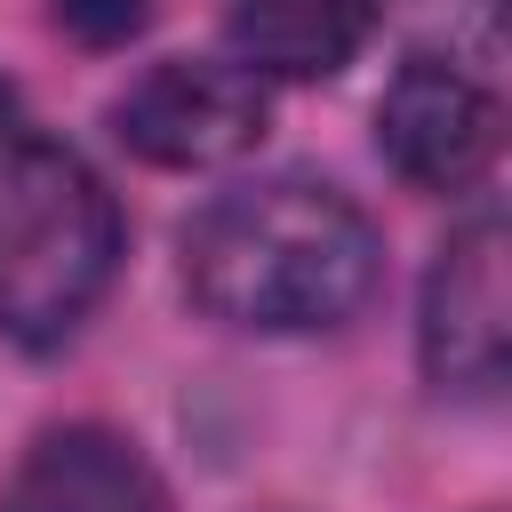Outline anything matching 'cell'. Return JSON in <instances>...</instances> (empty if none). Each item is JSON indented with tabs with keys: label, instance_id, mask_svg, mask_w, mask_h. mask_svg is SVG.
<instances>
[{
	"label": "cell",
	"instance_id": "cell-1",
	"mask_svg": "<svg viewBox=\"0 0 512 512\" xmlns=\"http://www.w3.org/2000/svg\"><path fill=\"white\" fill-rule=\"evenodd\" d=\"M176 256L184 296L248 336L344 328L384 280V240L368 208L320 176H256L216 192L184 224Z\"/></svg>",
	"mask_w": 512,
	"mask_h": 512
},
{
	"label": "cell",
	"instance_id": "cell-2",
	"mask_svg": "<svg viewBox=\"0 0 512 512\" xmlns=\"http://www.w3.org/2000/svg\"><path fill=\"white\" fill-rule=\"evenodd\" d=\"M112 264L120 208L104 176L40 128H0V336H72L112 288Z\"/></svg>",
	"mask_w": 512,
	"mask_h": 512
},
{
	"label": "cell",
	"instance_id": "cell-3",
	"mask_svg": "<svg viewBox=\"0 0 512 512\" xmlns=\"http://www.w3.org/2000/svg\"><path fill=\"white\" fill-rule=\"evenodd\" d=\"M272 96L232 56H160L112 96V136L152 168H224L264 144Z\"/></svg>",
	"mask_w": 512,
	"mask_h": 512
},
{
	"label": "cell",
	"instance_id": "cell-7",
	"mask_svg": "<svg viewBox=\"0 0 512 512\" xmlns=\"http://www.w3.org/2000/svg\"><path fill=\"white\" fill-rule=\"evenodd\" d=\"M224 32L256 80H336L376 32V0H232Z\"/></svg>",
	"mask_w": 512,
	"mask_h": 512
},
{
	"label": "cell",
	"instance_id": "cell-8",
	"mask_svg": "<svg viewBox=\"0 0 512 512\" xmlns=\"http://www.w3.org/2000/svg\"><path fill=\"white\" fill-rule=\"evenodd\" d=\"M56 16H64L80 40H128V32L144 24L136 0H56Z\"/></svg>",
	"mask_w": 512,
	"mask_h": 512
},
{
	"label": "cell",
	"instance_id": "cell-6",
	"mask_svg": "<svg viewBox=\"0 0 512 512\" xmlns=\"http://www.w3.org/2000/svg\"><path fill=\"white\" fill-rule=\"evenodd\" d=\"M0 512H160V480L120 432L64 424L8 472Z\"/></svg>",
	"mask_w": 512,
	"mask_h": 512
},
{
	"label": "cell",
	"instance_id": "cell-5",
	"mask_svg": "<svg viewBox=\"0 0 512 512\" xmlns=\"http://www.w3.org/2000/svg\"><path fill=\"white\" fill-rule=\"evenodd\" d=\"M496 144H504V104L472 72V56L416 48L376 96V152L416 192H472L496 168Z\"/></svg>",
	"mask_w": 512,
	"mask_h": 512
},
{
	"label": "cell",
	"instance_id": "cell-4",
	"mask_svg": "<svg viewBox=\"0 0 512 512\" xmlns=\"http://www.w3.org/2000/svg\"><path fill=\"white\" fill-rule=\"evenodd\" d=\"M416 352L432 392L456 400H496L504 368H512V280H504V216L472 208L432 272H424V304H416Z\"/></svg>",
	"mask_w": 512,
	"mask_h": 512
}]
</instances>
